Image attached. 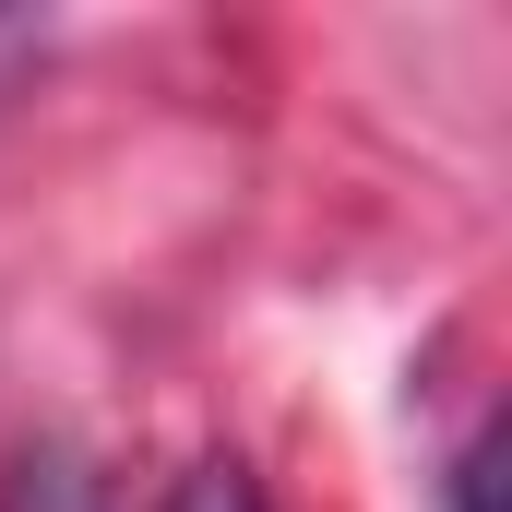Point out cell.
Returning a JSON list of instances; mask_svg holds the SVG:
<instances>
[{
    "instance_id": "obj_2",
    "label": "cell",
    "mask_w": 512,
    "mask_h": 512,
    "mask_svg": "<svg viewBox=\"0 0 512 512\" xmlns=\"http://www.w3.org/2000/svg\"><path fill=\"white\" fill-rule=\"evenodd\" d=\"M179 512H262V489L239 477V465H203V477L179 489Z\"/></svg>"
},
{
    "instance_id": "obj_3",
    "label": "cell",
    "mask_w": 512,
    "mask_h": 512,
    "mask_svg": "<svg viewBox=\"0 0 512 512\" xmlns=\"http://www.w3.org/2000/svg\"><path fill=\"white\" fill-rule=\"evenodd\" d=\"M453 512H489V453H465V465H453Z\"/></svg>"
},
{
    "instance_id": "obj_1",
    "label": "cell",
    "mask_w": 512,
    "mask_h": 512,
    "mask_svg": "<svg viewBox=\"0 0 512 512\" xmlns=\"http://www.w3.org/2000/svg\"><path fill=\"white\" fill-rule=\"evenodd\" d=\"M0 512H96V477L48 441V453H24V465L0 477Z\"/></svg>"
}]
</instances>
